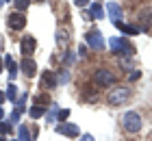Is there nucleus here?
I'll list each match as a JSON object with an SVG mask.
<instances>
[{
  "instance_id": "4be33fe9",
  "label": "nucleus",
  "mask_w": 152,
  "mask_h": 141,
  "mask_svg": "<svg viewBox=\"0 0 152 141\" xmlns=\"http://www.w3.org/2000/svg\"><path fill=\"white\" fill-rule=\"evenodd\" d=\"M67 117H70V109H61V111L57 113V119H59V124H61V122H65Z\"/></svg>"
},
{
  "instance_id": "aec40b11",
  "label": "nucleus",
  "mask_w": 152,
  "mask_h": 141,
  "mask_svg": "<svg viewBox=\"0 0 152 141\" xmlns=\"http://www.w3.org/2000/svg\"><path fill=\"white\" fill-rule=\"evenodd\" d=\"M67 80H70V72H67V69H61V74L57 76V85L61 83V85H65Z\"/></svg>"
},
{
  "instance_id": "473e14b6",
  "label": "nucleus",
  "mask_w": 152,
  "mask_h": 141,
  "mask_svg": "<svg viewBox=\"0 0 152 141\" xmlns=\"http://www.w3.org/2000/svg\"><path fill=\"white\" fill-rule=\"evenodd\" d=\"M2 2H4V0H0V7H2Z\"/></svg>"
},
{
  "instance_id": "f03ea898",
  "label": "nucleus",
  "mask_w": 152,
  "mask_h": 141,
  "mask_svg": "<svg viewBox=\"0 0 152 141\" xmlns=\"http://www.w3.org/2000/svg\"><path fill=\"white\" fill-rule=\"evenodd\" d=\"M141 115L139 113H135V111H128V113H124L122 115V126H124V130L126 132H139L141 130Z\"/></svg>"
},
{
  "instance_id": "72a5a7b5",
  "label": "nucleus",
  "mask_w": 152,
  "mask_h": 141,
  "mask_svg": "<svg viewBox=\"0 0 152 141\" xmlns=\"http://www.w3.org/2000/svg\"><path fill=\"white\" fill-rule=\"evenodd\" d=\"M0 141H4V139H2V137H0Z\"/></svg>"
},
{
  "instance_id": "ddd939ff",
  "label": "nucleus",
  "mask_w": 152,
  "mask_h": 141,
  "mask_svg": "<svg viewBox=\"0 0 152 141\" xmlns=\"http://www.w3.org/2000/svg\"><path fill=\"white\" fill-rule=\"evenodd\" d=\"M67 41H70V31H67V28H59L57 31V44L67 46Z\"/></svg>"
},
{
  "instance_id": "4468645a",
  "label": "nucleus",
  "mask_w": 152,
  "mask_h": 141,
  "mask_svg": "<svg viewBox=\"0 0 152 141\" xmlns=\"http://www.w3.org/2000/svg\"><path fill=\"white\" fill-rule=\"evenodd\" d=\"M18 135H20V141H33V135L26 126H20L18 128Z\"/></svg>"
},
{
  "instance_id": "bb28decb",
  "label": "nucleus",
  "mask_w": 152,
  "mask_h": 141,
  "mask_svg": "<svg viewBox=\"0 0 152 141\" xmlns=\"http://www.w3.org/2000/svg\"><path fill=\"white\" fill-rule=\"evenodd\" d=\"M83 141H96V139H94L91 135H83Z\"/></svg>"
},
{
  "instance_id": "20e7f679",
  "label": "nucleus",
  "mask_w": 152,
  "mask_h": 141,
  "mask_svg": "<svg viewBox=\"0 0 152 141\" xmlns=\"http://www.w3.org/2000/svg\"><path fill=\"white\" fill-rule=\"evenodd\" d=\"M109 46H111L113 54H117V56H122V54H133V48H130V44H128L124 37H113Z\"/></svg>"
},
{
  "instance_id": "7c9ffc66",
  "label": "nucleus",
  "mask_w": 152,
  "mask_h": 141,
  "mask_svg": "<svg viewBox=\"0 0 152 141\" xmlns=\"http://www.w3.org/2000/svg\"><path fill=\"white\" fill-rule=\"evenodd\" d=\"M0 72H2V59H0Z\"/></svg>"
},
{
  "instance_id": "dca6fc26",
  "label": "nucleus",
  "mask_w": 152,
  "mask_h": 141,
  "mask_svg": "<svg viewBox=\"0 0 152 141\" xmlns=\"http://www.w3.org/2000/svg\"><path fill=\"white\" fill-rule=\"evenodd\" d=\"M4 65L9 67V74H11V76H15V74H18V65H15V63H13V59H11L9 54L4 56Z\"/></svg>"
},
{
  "instance_id": "9b49d317",
  "label": "nucleus",
  "mask_w": 152,
  "mask_h": 141,
  "mask_svg": "<svg viewBox=\"0 0 152 141\" xmlns=\"http://www.w3.org/2000/svg\"><path fill=\"white\" fill-rule=\"evenodd\" d=\"M22 69H24V74L28 76V78H33V76L37 74V63L33 61V56H24L22 59Z\"/></svg>"
},
{
  "instance_id": "a211bd4d",
  "label": "nucleus",
  "mask_w": 152,
  "mask_h": 141,
  "mask_svg": "<svg viewBox=\"0 0 152 141\" xmlns=\"http://www.w3.org/2000/svg\"><path fill=\"white\" fill-rule=\"evenodd\" d=\"M13 4H15V9L20 13H24L26 9H28V4H31V0H13Z\"/></svg>"
},
{
  "instance_id": "6ab92c4d",
  "label": "nucleus",
  "mask_w": 152,
  "mask_h": 141,
  "mask_svg": "<svg viewBox=\"0 0 152 141\" xmlns=\"http://www.w3.org/2000/svg\"><path fill=\"white\" fill-rule=\"evenodd\" d=\"M4 94H7V98H9L11 102H15V100H18V91H15V85H9Z\"/></svg>"
},
{
  "instance_id": "412c9836",
  "label": "nucleus",
  "mask_w": 152,
  "mask_h": 141,
  "mask_svg": "<svg viewBox=\"0 0 152 141\" xmlns=\"http://www.w3.org/2000/svg\"><path fill=\"white\" fill-rule=\"evenodd\" d=\"M91 15H94V18H98V20L102 18V7H100L98 2H94V4H91Z\"/></svg>"
},
{
  "instance_id": "c85d7f7f",
  "label": "nucleus",
  "mask_w": 152,
  "mask_h": 141,
  "mask_svg": "<svg viewBox=\"0 0 152 141\" xmlns=\"http://www.w3.org/2000/svg\"><path fill=\"white\" fill-rule=\"evenodd\" d=\"M4 130H9V126H7V124H0V132H4Z\"/></svg>"
},
{
  "instance_id": "6e6552de",
  "label": "nucleus",
  "mask_w": 152,
  "mask_h": 141,
  "mask_svg": "<svg viewBox=\"0 0 152 141\" xmlns=\"http://www.w3.org/2000/svg\"><path fill=\"white\" fill-rule=\"evenodd\" d=\"M39 87H41V89H54V87H57V74H54V72H50V69L41 72Z\"/></svg>"
},
{
  "instance_id": "423d86ee",
  "label": "nucleus",
  "mask_w": 152,
  "mask_h": 141,
  "mask_svg": "<svg viewBox=\"0 0 152 141\" xmlns=\"http://www.w3.org/2000/svg\"><path fill=\"white\" fill-rule=\"evenodd\" d=\"M54 130H57L59 135H65V137H72V139H76V137L80 135V128L76 124H70V122H61Z\"/></svg>"
},
{
  "instance_id": "1a4fd4ad",
  "label": "nucleus",
  "mask_w": 152,
  "mask_h": 141,
  "mask_svg": "<svg viewBox=\"0 0 152 141\" xmlns=\"http://www.w3.org/2000/svg\"><path fill=\"white\" fill-rule=\"evenodd\" d=\"M35 48H37V41H35L33 35H26V37L20 41V50H22L24 56H31L33 52H35Z\"/></svg>"
},
{
  "instance_id": "a878e982",
  "label": "nucleus",
  "mask_w": 152,
  "mask_h": 141,
  "mask_svg": "<svg viewBox=\"0 0 152 141\" xmlns=\"http://www.w3.org/2000/svg\"><path fill=\"white\" fill-rule=\"evenodd\" d=\"M87 2H89V0H74L76 7H87Z\"/></svg>"
},
{
  "instance_id": "f3484780",
  "label": "nucleus",
  "mask_w": 152,
  "mask_h": 141,
  "mask_svg": "<svg viewBox=\"0 0 152 141\" xmlns=\"http://www.w3.org/2000/svg\"><path fill=\"white\" fill-rule=\"evenodd\" d=\"M130 65H133V63H130V54H122L120 56V67L124 69V72H128Z\"/></svg>"
},
{
  "instance_id": "f257e3e1",
  "label": "nucleus",
  "mask_w": 152,
  "mask_h": 141,
  "mask_svg": "<svg viewBox=\"0 0 152 141\" xmlns=\"http://www.w3.org/2000/svg\"><path fill=\"white\" fill-rule=\"evenodd\" d=\"M130 98V89L126 87V85H117V87H113L111 91H109V104L111 107H122V104H126Z\"/></svg>"
},
{
  "instance_id": "9d476101",
  "label": "nucleus",
  "mask_w": 152,
  "mask_h": 141,
  "mask_svg": "<svg viewBox=\"0 0 152 141\" xmlns=\"http://www.w3.org/2000/svg\"><path fill=\"white\" fill-rule=\"evenodd\" d=\"M137 22L141 24V28H152V7H143L137 13Z\"/></svg>"
},
{
  "instance_id": "393cba45",
  "label": "nucleus",
  "mask_w": 152,
  "mask_h": 141,
  "mask_svg": "<svg viewBox=\"0 0 152 141\" xmlns=\"http://www.w3.org/2000/svg\"><path fill=\"white\" fill-rule=\"evenodd\" d=\"M63 61L67 63V65H70V63H74V61H76V54H74V52H67V56H65Z\"/></svg>"
},
{
  "instance_id": "f704fd0d",
  "label": "nucleus",
  "mask_w": 152,
  "mask_h": 141,
  "mask_svg": "<svg viewBox=\"0 0 152 141\" xmlns=\"http://www.w3.org/2000/svg\"><path fill=\"white\" fill-rule=\"evenodd\" d=\"M7 2H9V0H7Z\"/></svg>"
},
{
  "instance_id": "39448f33",
  "label": "nucleus",
  "mask_w": 152,
  "mask_h": 141,
  "mask_svg": "<svg viewBox=\"0 0 152 141\" xmlns=\"http://www.w3.org/2000/svg\"><path fill=\"white\" fill-rule=\"evenodd\" d=\"M7 24H9L11 31H22V28L26 26V15L20 13V11H15V13H11V15L7 18Z\"/></svg>"
},
{
  "instance_id": "c756f323",
  "label": "nucleus",
  "mask_w": 152,
  "mask_h": 141,
  "mask_svg": "<svg viewBox=\"0 0 152 141\" xmlns=\"http://www.w3.org/2000/svg\"><path fill=\"white\" fill-rule=\"evenodd\" d=\"M2 115H4V111H2V107H0V117H2Z\"/></svg>"
},
{
  "instance_id": "cd10ccee",
  "label": "nucleus",
  "mask_w": 152,
  "mask_h": 141,
  "mask_svg": "<svg viewBox=\"0 0 152 141\" xmlns=\"http://www.w3.org/2000/svg\"><path fill=\"white\" fill-rule=\"evenodd\" d=\"M4 100H7V94H4V91H0V104H2Z\"/></svg>"
},
{
  "instance_id": "5701e85b",
  "label": "nucleus",
  "mask_w": 152,
  "mask_h": 141,
  "mask_svg": "<svg viewBox=\"0 0 152 141\" xmlns=\"http://www.w3.org/2000/svg\"><path fill=\"white\" fill-rule=\"evenodd\" d=\"M35 104H37V107H41V104H50V98H48V96H37Z\"/></svg>"
},
{
  "instance_id": "2f4dec72",
  "label": "nucleus",
  "mask_w": 152,
  "mask_h": 141,
  "mask_svg": "<svg viewBox=\"0 0 152 141\" xmlns=\"http://www.w3.org/2000/svg\"><path fill=\"white\" fill-rule=\"evenodd\" d=\"M35 2H39V4H41V2H44V0H35Z\"/></svg>"
},
{
  "instance_id": "7ed1b4c3",
  "label": "nucleus",
  "mask_w": 152,
  "mask_h": 141,
  "mask_svg": "<svg viewBox=\"0 0 152 141\" xmlns=\"http://www.w3.org/2000/svg\"><path fill=\"white\" fill-rule=\"evenodd\" d=\"M94 83L98 85V87H111V85H115V74L111 72V69H96L94 74Z\"/></svg>"
},
{
  "instance_id": "0eeeda50",
  "label": "nucleus",
  "mask_w": 152,
  "mask_h": 141,
  "mask_svg": "<svg viewBox=\"0 0 152 141\" xmlns=\"http://www.w3.org/2000/svg\"><path fill=\"white\" fill-rule=\"evenodd\" d=\"M87 46L89 48H94V50H102L104 48V41H102V35H100V31H89L87 33Z\"/></svg>"
},
{
  "instance_id": "2eb2a0df",
  "label": "nucleus",
  "mask_w": 152,
  "mask_h": 141,
  "mask_svg": "<svg viewBox=\"0 0 152 141\" xmlns=\"http://www.w3.org/2000/svg\"><path fill=\"white\" fill-rule=\"evenodd\" d=\"M28 115H31L33 119H37V117H41V115H46V107H37V104H35V107L28 111Z\"/></svg>"
},
{
  "instance_id": "b1692460",
  "label": "nucleus",
  "mask_w": 152,
  "mask_h": 141,
  "mask_svg": "<svg viewBox=\"0 0 152 141\" xmlns=\"http://www.w3.org/2000/svg\"><path fill=\"white\" fill-rule=\"evenodd\" d=\"M9 122H11V124H18V122H20V111H18V109H15V111H13V113H11V117H9Z\"/></svg>"
},
{
  "instance_id": "f8f14e48",
  "label": "nucleus",
  "mask_w": 152,
  "mask_h": 141,
  "mask_svg": "<svg viewBox=\"0 0 152 141\" xmlns=\"http://www.w3.org/2000/svg\"><path fill=\"white\" fill-rule=\"evenodd\" d=\"M107 11H109V18L113 20V24L122 22V9H120V4H117V2H109L107 4Z\"/></svg>"
},
{
  "instance_id": "c9c22d12",
  "label": "nucleus",
  "mask_w": 152,
  "mask_h": 141,
  "mask_svg": "<svg viewBox=\"0 0 152 141\" xmlns=\"http://www.w3.org/2000/svg\"><path fill=\"white\" fill-rule=\"evenodd\" d=\"M13 141H15V139H13Z\"/></svg>"
}]
</instances>
